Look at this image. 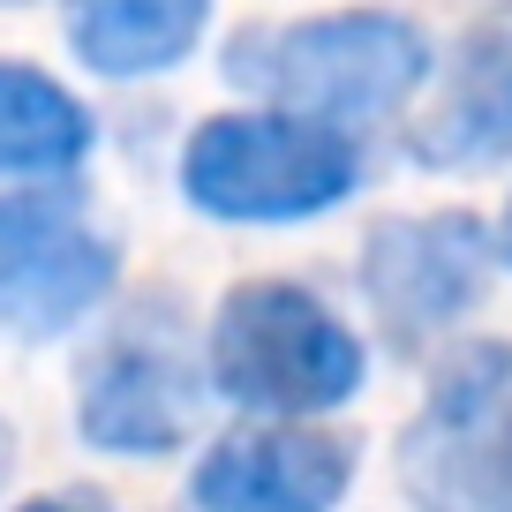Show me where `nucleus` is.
<instances>
[{"label":"nucleus","instance_id":"obj_1","mask_svg":"<svg viewBox=\"0 0 512 512\" xmlns=\"http://www.w3.org/2000/svg\"><path fill=\"white\" fill-rule=\"evenodd\" d=\"M430 68V31L392 8H332V16L279 23V31H241L226 46V83L272 106L317 113L332 128L392 121L407 98H422Z\"/></svg>","mask_w":512,"mask_h":512},{"label":"nucleus","instance_id":"obj_2","mask_svg":"<svg viewBox=\"0 0 512 512\" xmlns=\"http://www.w3.org/2000/svg\"><path fill=\"white\" fill-rule=\"evenodd\" d=\"M362 189V144L294 106H241L196 121L181 144V196L219 226H302Z\"/></svg>","mask_w":512,"mask_h":512},{"label":"nucleus","instance_id":"obj_3","mask_svg":"<svg viewBox=\"0 0 512 512\" xmlns=\"http://www.w3.org/2000/svg\"><path fill=\"white\" fill-rule=\"evenodd\" d=\"M204 369L219 400L249 407V415L309 422L362 392L369 347L324 294L294 287V279H241L211 309Z\"/></svg>","mask_w":512,"mask_h":512},{"label":"nucleus","instance_id":"obj_4","mask_svg":"<svg viewBox=\"0 0 512 512\" xmlns=\"http://www.w3.org/2000/svg\"><path fill=\"white\" fill-rule=\"evenodd\" d=\"M400 482L422 512H512V347L475 339L430 377L400 437Z\"/></svg>","mask_w":512,"mask_h":512},{"label":"nucleus","instance_id":"obj_5","mask_svg":"<svg viewBox=\"0 0 512 512\" xmlns=\"http://www.w3.org/2000/svg\"><path fill=\"white\" fill-rule=\"evenodd\" d=\"M204 377L196 369L181 317L166 302L136 309L106 332V347L83 362L76 384V430L83 445L121 452V460H159L181 437L196 430V407H204Z\"/></svg>","mask_w":512,"mask_h":512},{"label":"nucleus","instance_id":"obj_6","mask_svg":"<svg viewBox=\"0 0 512 512\" xmlns=\"http://www.w3.org/2000/svg\"><path fill=\"white\" fill-rule=\"evenodd\" d=\"M497 241L475 211H422V219H384L362 241V302L377 309L392 347H430L452 324H467V309L490 294Z\"/></svg>","mask_w":512,"mask_h":512},{"label":"nucleus","instance_id":"obj_7","mask_svg":"<svg viewBox=\"0 0 512 512\" xmlns=\"http://www.w3.org/2000/svg\"><path fill=\"white\" fill-rule=\"evenodd\" d=\"M121 249L61 196H0V332L61 339L113 294Z\"/></svg>","mask_w":512,"mask_h":512},{"label":"nucleus","instance_id":"obj_8","mask_svg":"<svg viewBox=\"0 0 512 512\" xmlns=\"http://www.w3.org/2000/svg\"><path fill=\"white\" fill-rule=\"evenodd\" d=\"M354 490V445L309 422L241 430L196 460L189 512H332Z\"/></svg>","mask_w":512,"mask_h":512},{"label":"nucleus","instance_id":"obj_9","mask_svg":"<svg viewBox=\"0 0 512 512\" xmlns=\"http://www.w3.org/2000/svg\"><path fill=\"white\" fill-rule=\"evenodd\" d=\"M407 159L430 174H482L512 159V31H467L437 98L407 128Z\"/></svg>","mask_w":512,"mask_h":512},{"label":"nucleus","instance_id":"obj_10","mask_svg":"<svg viewBox=\"0 0 512 512\" xmlns=\"http://www.w3.org/2000/svg\"><path fill=\"white\" fill-rule=\"evenodd\" d=\"M61 31L91 76L144 83L204 46L211 0H61Z\"/></svg>","mask_w":512,"mask_h":512},{"label":"nucleus","instance_id":"obj_11","mask_svg":"<svg viewBox=\"0 0 512 512\" xmlns=\"http://www.w3.org/2000/svg\"><path fill=\"white\" fill-rule=\"evenodd\" d=\"M98 128L68 83L31 61H0V181H61L91 159Z\"/></svg>","mask_w":512,"mask_h":512},{"label":"nucleus","instance_id":"obj_12","mask_svg":"<svg viewBox=\"0 0 512 512\" xmlns=\"http://www.w3.org/2000/svg\"><path fill=\"white\" fill-rule=\"evenodd\" d=\"M23 512H113L98 490H53V497H31Z\"/></svg>","mask_w":512,"mask_h":512},{"label":"nucleus","instance_id":"obj_13","mask_svg":"<svg viewBox=\"0 0 512 512\" xmlns=\"http://www.w3.org/2000/svg\"><path fill=\"white\" fill-rule=\"evenodd\" d=\"M8 467H16V430L0 422V482H8Z\"/></svg>","mask_w":512,"mask_h":512},{"label":"nucleus","instance_id":"obj_14","mask_svg":"<svg viewBox=\"0 0 512 512\" xmlns=\"http://www.w3.org/2000/svg\"><path fill=\"white\" fill-rule=\"evenodd\" d=\"M497 249H505V264H512V204H505V226H497Z\"/></svg>","mask_w":512,"mask_h":512}]
</instances>
